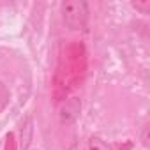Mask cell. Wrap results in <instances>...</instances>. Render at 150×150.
Listing matches in <instances>:
<instances>
[{
	"mask_svg": "<svg viewBox=\"0 0 150 150\" xmlns=\"http://www.w3.org/2000/svg\"><path fill=\"white\" fill-rule=\"evenodd\" d=\"M85 48L81 42L72 41L62 50L60 65L55 76V96L57 101H62V97L67 96L72 88H76L83 76H85Z\"/></svg>",
	"mask_w": 150,
	"mask_h": 150,
	"instance_id": "cell-1",
	"label": "cell"
},
{
	"mask_svg": "<svg viewBox=\"0 0 150 150\" xmlns=\"http://www.w3.org/2000/svg\"><path fill=\"white\" fill-rule=\"evenodd\" d=\"M64 21L71 30H85L88 21V6L83 0H65L60 6Z\"/></svg>",
	"mask_w": 150,
	"mask_h": 150,
	"instance_id": "cell-2",
	"label": "cell"
},
{
	"mask_svg": "<svg viewBox=\"0 0 150 150\" xmlns=\"http://www.w3.org/2000/svg\"><path fill=\"white\" fill-rule=\"evenodd\" d=\"M80 111H81V101L78 97L64 99V103L58 108V120H60V124L65 125V127L74 124L76 118L80 117Z\"/></svg>",
	"mask_w": 150,
	"mask_h": 150,
	"instance_id": "cell-3",
	"label": "cell"
},
{
	"mask_svg": "<svg viewBox=\"0 0 150 150\" xmlns=\"http://www.w3.org/2000/svg\"><path fill=\"white\" fill-rule=\"evenodd\" d=\"M32 134H34V124H32V118L27 117L21 125V132H20V148L21 150H28V146L32 143Z\"/></svg>",
	"mask_w": 150,
	"mask_h": 150,
	"instance_id": "cell-4",
	"label": "cell"
},
{
	"mask_svg": "<svg viewBox=\"0 0 150 150\" xmlns=\"http://www.w3.org/2000/svg\"><path fill=\"white\" fill-rule=\"evenodd\" d=\"M9 101H11V94H9V88L0 81V113H2L6 108H7V104H9Z\"/></svg>",
	"mask_w": 150,
	"mask_h": 150,
	"instance_id": "cell-5",
	"label": "cell"
},
{
	"mask_svg": "<svg viewBox=\"0 0 150 150\" xmlns=\"http://www.w3.org/2000/svg\"><path fill=\"white\" fill-rule=\"evenodd\" d=\"M88 150H111V148H110V145H108L106 141H103L101 138L92 136V138L88 139Z\"/></svg>",
	"mask_w": 150,
	"mask_h": 150,
	"instance_id": "cell-6",
	"label": "cell"
},
{
	"mask_svg": "<svg viewBox=\"0 0 150 150\" xmlns=\"http://www.w3.org/2000/svg\"><path fill=\"white\" fill-rule=\"evenodd\" d=\"M132 7L136 11H139L141 14H148L150 13V0H145V2H132Z\"/></svg>",
	"mask_w": 150,
	"mask_h": 150,
	"instance_id": "cell-7",
	"label": "cell"
},
{
	"mask_svg": "<svg viewBox=\"0 0 150 150\" xmlns=\"http://www.w3.org/2000/svg\"><path fill=\"white\" fill-rule=\"evenodd\" d=\"M148 131H150V127L145 125V127H143V132H141V141H143L145 146H148V141H150V139H148Z\"/></svg>",
	"mask_w": 150,
	"mask_h": 150,
	"instance_id": "cell-8",
	"label": "cell"
},
{
	"mask_svg": "<svg viewBox=\"0 0 150 150\" xmlns=\"http://www.w3.org/2000/svg\"><path fill=\"white\" fill-rule=\"evenodd\" d=\"M6 150H16L14 148V136L13 134H7V148Z\"/></svg>",
	"mask_w": 150,
	"mask_h": 150,
	"instance_id": "cell-9",
	"label": "cell"
},
{
	"mask_svg": "<svg viewBox=\"0 0 150 150\" xmlns=\"http://www.w3.org/2000/svg\"><path fill=\"white\" fill-rule=\"evenodd\" d=\"M69 150H78V146H76V145H72V146H71Z\"/></svg>",
	"mask_w": 150,
	"mask_h": 150,
	"instance_id": "cell-10",
	"label": "cell"
}]
</instances>
